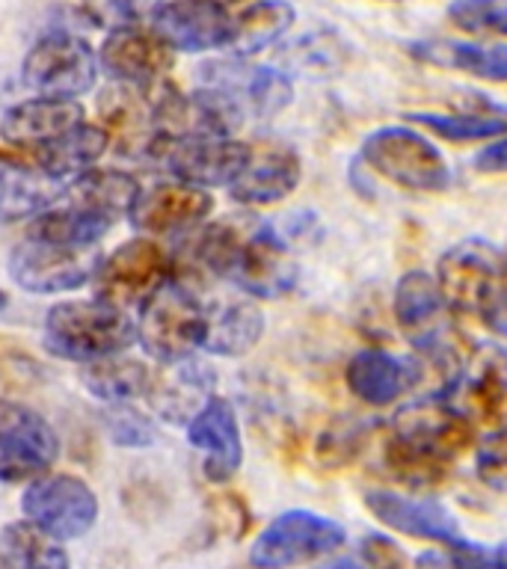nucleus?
<instances>
[{"label":"nucleus","mask_w":507,"mask_h":569,"mask_svg":"<svg viewBox=\"0 0 507 569\" xmlns=\"http://www.w3.org/2000/svg\"><path fill=\"white\" fill-rule=\"evenodd\" d=\"M137 341V323L128 311L101 300L57 302L44 315V350L66 362H96L125 353Z\"/></svg>","instance_id":"obj_1"},{"label":"nucleus","mask_w":507,"mask_h":569,"mask_svg":"<svg viewBox=\"0 0 507 569\" xmlns=\"http://www.w3.org/2000/svg\"><path fill=\"white\" fill-rule=\"evenodd\" d=\"M436 284L451 315L484 320L507 297V256L487 240H460L439 258Z\"/></svg>","instance_id":"obj_2"},{"label":"nucleus","mask_w":507,"mask_h":569,"mask_svg":"<svg viewBox=\"0 0 507 569\" xmlns=\"http://www.w3.org/2000/svg\"><path fill=\"white\" fill-rule=\"evenodd\" d=\"M205 302L190 284L169 276L140 309L137 341L158 362H185L202 347Z\"/></svg>","instance_id":"obj_3"},{"label":"nucleus","mask_w":507,"mask_h":569,"mask_svg":"<svg viewBox=\"0 0 507 569\" xmlns=\"http://www.w3.org/2000/svg\"><path fill=\"white\" fill-rule=\"evenodd\" d=\"M359 163L391 184L418 193H439L451 184V167L443 151L407 124H389L368 133L359 149Z\"/></svg>","instance_id":"obj_4"},{"label":"nucleus","mask_w":507,"mask_h":569,"mask_svg":"<svg viewBox=\"0 0 507 569\" xmlns=\"http://www.w3.org/2000/svg\"><path fill=\"white\" fill-rule=\"evenodd\" d=\"M98 261V247L27 229L9 252V276L30 293L74 291L92 279Z\"/></svg>","instance_id":"obj_5"},{"label":"nucleus","mask_w":507,"mask_h":569,"mask_svg":"<svg viewBox=\"0 0 507 569\" xmlns=\"http://www.w3.org/2000/svg\"><path fill=\"white\" fill-rule=\"evenodd\" d=\"M172 276V258L155 238H133L101 258L92 273L96 300L116 309H142Z\"/></svg>","instance_id":"obj_6"},{"label":"nucleus","mask_w":507,"mask_h":569,"mask_svg":"<svg viewBox=\"0 0 507 569\" xmlns=\"http://www.w3.org/2000/svg\"><path fill=\"white\" fill-rule=\"evenodd\" d=\"M98 69V53L87 39L69 30H51L27 51L21 80L39 96L78 98L96 87Z\"/></svg>","instance_id":"obj_7"},{"label":"nucleus","mask_w":507,"mask_h":569,"mask_svg":"<svg viewBox=\"0 0 507 569\" xmlns=\"http://www.w3.org/2000/svg\"><path fill=\"white\" fill-rule=\"evenodd\" d=\"M443 398L475 427L507 430V350L478 345L460 359Z\"/></svg>","instance_id":"obj_8"},{"label":"nucleus","mask_w":507,"mask_h":569,"mask_svg":"<svg viewBox=\"0 0 507 569\" xmlns=\"http://www.w3.org/2000/svg\"><path fill=\"white\" fill-rule=\"evenodd\" d=\"M345 528L311 510H288L276 516L249 549L256 569H294L311 560L327 558L345 546Z\"/></svg>","instance_id":"obj_9"},{"label":"nucleus","mask_w":507,"mask_h":569,"mask_svg":"<svg viewBox=\"0 0 507 569\" xmlns=\"http://www.w3.org/2000/svg\"><path fill=\"white\" fill-rule=\"evenodd\" d=\"M249 158V142H240L235 137H181L169 140L160 137L151 146V163L169 169L176 181L193 187H229Z\"/></svg>","instance_id":"obj_10"},{"label":"nucleus","mask_w":507,"mask_h":569,"mask_svg":"<svg viewBox=\"0 0 507 569\" xmlns=\"http://www.w3.org/2000/svg\"><path fill=\"white\" fill-rule=\"evenodd\" d=\"M60 457V436L39 409L0 400V480L18 483L48 475Z\"/></svg>","instance_id":"obj_11"},{"label":"nucleus","mask_w":507,"mask_h":569,"mask_svg":"<svg viewBox=\"0 0 507 569\" xmlns=\"http://www.w3.org/2000/svg\"><path fill=\"white\" fill-rule=\"evenodd\" d=\"M21 510L27 522L51 533L53 540H78L96 525L98 496L74 475H42L24 489Z\"/></svg>","instance_id":"obj_12"},{"label":"nucleus","mask_w":507,"mask_h":569,"mask_svg":"<svg viewBox=\"0 0 507 569\" xmlns=\"http://www.w3.org/2000/svg\"><path fill=\"white\" fill-rule=\"evenodd\" d=\"M199 87L226 98L240 116L270 119L291 104V80L270 66H249L243 57L211 60L199 69Z\"/></svg>","instance_id":"obj_13"},{"label":"nucleus","mask_w":507,"mask_h":569,"mask_svg":"<svg viewBox=\"0 0 507 569\" xmlns=\"http://www.w3.org/2000/svg\"><path fill=\"white\" fill-rule=\"evenodd\" d=\"M297 276L300 270L282 234L270 222L252 220L226 282L258 300H279L294 291Z\"/></svg>","instance_id":"obj_14"},{"label":"nucleus","mask_w":507,"mask_h":569,"mask_svg":"<svg viewBox=\"0 0 507 569\" xmlns=\"http://www.w3.org/2000/svg\"><path fill=\"white\" fill-rule=\"evenodd\" d=\"M391 311L398 320V329L412 345L427 356H451L454 323L451 311L445 306L439 284L425 270H409L395 284Z\"/></svg>","instance_id":"obj_15"},{"label":"nucleus","mask_w":507,"mask_h":569,"mask_svg":"<svg viewBox=\"0 0 507 569\" xmlns=\"http://www.w3.org/2000/svg\"><path fill=\"white\" fill-rule=\"evenodd\" d=\"M213 211V196L185 181H160L137 193L131 204L133 229L149 238H187Z\"/></svg>","instance_id":"obj_16"},{"label":"nucleus","mask_w":507,"mask_h":569,"mask_svg":"<svg viewBox=\"0 0 507 569\" xmlns=\"http://www.w3.org/2000/svg\"><path fill=\"white\" fill-rule=\"evenodd\" d=\"M98 66L113 78V83H128L142 92L160 87L172 69V48L155 30L125 27L110 30L98 48Z\"/></svg>","instance_id":"obj_17"},{"label":"nucleus","mask_w":507,"mask_h":569,"mask_svg":"<svg viewBox=\"0 0 507 569\" xmlns=\"http://www.w3.org/2000/svg\"><path fill=\"white\" fill-rule=\"evenodd\" d=\"M391 433L451 462L457 453L469 451L475 445V425L445 398H421L398 409Z\"/></svg>","instance_id":"obj_18"},{"label":"nucleus","mask_w":507,"mask_h":569,"mask_svg":"<svg viewBox=\"0 0 507 569\" xmlns=\"http://www.w3.org/2000/svg\"><path fill=\"white\" fill-rule=\"evenodd\" d=\"M302 178L300 154L279 140L249 142V158L238 178L229 184V196L240 204L265 208L288 199Z\"/></svg>","instance_id":"obj_19"},{"label":"nucleus","mask_w":507,"mask_h":569,"mask_svg":"<svg viewBox=\"0 0 507 569\" xmlns=\"http://www.w3.org/2000/svg\"><path fill=\"white\" fill-rule=\"evenodd\" d=\"M151 30L172 48L185 53H205L229 48L235 33V16L229 9L205 0H169L151 18Z\"/></svg>","instance_id":"obj_20"},{"label":"nucleus","mask_w":507,"mask_h":569,"mask_svg":"<svg viewBox=\"0 0 507 569\" xmlns=\"http://www.w3.org/2000/svg\"><path fill=\"white\" fill-rule=\"evenodd\" d=\"M187 442L202 451L205 478L213 483L238 475L243 462V439H240L238 412L226 398L213 395L190 421H187Z\"/></svg>","instance_id":"obj_21"},{"label":"nucleus","mask_w":507,"mask_h":569,"mask_svg":"<svg viewBox=\"0 0 507 569\" xmlns=\"http://www.w3.org/2000/svg\"><path fill=\"white\" fill-rule=\"evenodd\" d=\"M80 122H87V113L74 98H27L0 116V140L30 154L60 140L62 133H69Z\"/></svg>","instance_id":"obj_22"},{"label":"nucleus","mask_w":507,"mask_h":569,"mask_svg":"<svg viewBox=\"0 0 507 569\" xmlns=\"http://www.w3.org/2000/svg\"><path fill=\"white\" fill-rule=\"evenodd\" d=\"M98 116L101 128L107 131L110 142L125 158H149L151 146L158 140V124L151 110L149 96L128 83H113L98 98Z\"/></svg>","instance_id":"obj_23"},{"label":"nucleus","mask_w":507,"mask_h":569,"mask_svg":"<svg viewBox=\"0 0 507 569\" xmlns=\"http://www.w3.org/2000/svg\"><path fill=\"white\" fill-rule=\"evenodd\" d=\"M365 507L382 525H389V528L407 533V537H416V540L443 542V546L463 540L460 525L448 513V507H443L439 501L404 498L389 492V489H368L365 492Z\"/></svg>","instance_id":"obj_24"},{"label":"nucleus","mask_w":507,"mask_h":569,"mask_svg":"<svg viewBox=\"0 0 507 569\" xmlns=\"http://www.w3.org/2000/svg\"><path fill=\"white\" fill-rule=\"evenodd\" d=\"M213 389H217V373L190 356L185 362L167 365L163 377L151 380L146 398L151 400V409L160 418H167L169 425H187L213 398Z\"/></svg>","instance_id":"obj_25"},{"label":"nucleus","mask_w":507,"mask_h":569,"mask_svg":"<svg viewBox=\"0 0 507 569\" xmlns=\"http://www.w3.org/2000/svg\"><path fill=\"white\" fill-rule=\"evenodd\" d=\"M265 336V315L252 300L226 297L205 302L202 350L226 359L247 356Z\"/></svg>","instance_id":"obj_26"},{"label":"nucleus","mask_w":507,"mask_h":569,"mask_svg":"<svg viewBox=\"0 0 507 569\" xmlns=\"http://www.w3.org/2000/svg\"><path fill=\"white\" fill-rule=\"evenodd\" d=\"M347 389L371 407H389L418 382V365L386 350H362L347 362Z\"/></svg>","instance_id":"obj_27"},{"label":"nucleus","mask_w":507,"mask_h":569,"mask_svg":"<svg viewBox=\"0 0 507 569\" xmlns=\"http://www.w3.org/2000/svg\"><path fill=\"white\" fill-rule=\"evenodd\" d=\"M66 193V181H57L33 163L0 167V226L30 220L51 211Z\"/></svg>","instance_id":"obj_28"},{"label":"nucleus","mask_w":507,"mask_h":569,"mask_svg":"<svg viewBox=\"0 0 507 569\" xmlns=\"http://www.w3.org/2000/svg\"><path fill=\"white\" fill-rule=\"evenodd\" d=\"M137 193H140V184L128 172H119V169H89L83 176L71 178V184H66V193H62L60 202L74 208V211H83L89 217H98V220L116 226L119 217L131 211Z\"/></svg>","instance_id":"obj_29"},{"label":"nucleus","mask_w":507,"mask_h":569,"mask_svg":"<svg viewBox=\"0 0 507 569\" xmlns=\"http://www.w3.org/2000/svg\"><path fill=\"white\" fill-rule=\"evenodd\" d=\"M110 149V137L101 124L80 122L69 133H62L60 140L48 142L42 149L30 151V163L48 172L57 181H69L96 167Z\"/></svg>","instance_id":"obj_30"},{"label":"nucleus","mask_w":507,"mask_h":569,"mask_svg":"<svg viewBox=\"0 0 507 569\" xmlns=\"http://www.w3.org/2000/svg\"><path fill=\"white\" fill-rule=\"evenodd\" d=\"M412 57L439 69H454L489 83H507V44L416 42Z\"/></svg>","instance_id":"obj_31"},{"label":"nucleus","mask_w":507,"mask_h":569,"mask_svg":"<svg viewBox=\"0 0 507 569\" xmlns=\"http://www.w3.org/2000/svg\"><path fill=\"white\" fill-rule=\"evenodd\" d=\"M80 382L92 398L105 403H131V400L149 395L151 371L140 359L131 356H105L96 362H87L80 368Z\"/></svg>","instance_id":"obj_32"},{"label":"nucleus","mask_w":507,"mask_h":569,"mask_svg":"<svg viewBox=\"0 0 507 569\" xmlns=\"http://www.w3.org/2000/svg\"><path fill=\"white\" fill-rule=\"evenodd\" d=\"M294 7L288 0H256L247 9H240L235 16V33H231L229 51L235 57H252V53L265 51L274 42H279L288 30H291Z\"/></svg>","instance_id":"obj_33"},{"label":"nucleus","mask_w":507,"mask_h":569,"mask_svg":"<svg viewBox=\"0 0 507 569\" xmlns=\"http://www.w3.org/2000/svg\"><path fill=\"white\" fill-rule=\"evenodd\" d=\"M0 569H71L69 555L33 522H9L0 531Z\"/></svg>","instance_id":"obj_34"},{"label":"nucleus","mask_w":507,"mask_h":569,"mask_svg":"<svg viewBox=\"0 0 507 569\" xmlns=\"http://www.w3.org/2000/svg\"><path fill=\"white\" fill-rule=\"evenodd\" d=\"M382 462L391 478L409 489H436L443 487L451 475V460H443L430 451H421L416 445L404 442L391 433L382 448Z\"/></svg>","instance_id":"obj_35"},{"label":"nucleus","mask_w":507,"mask_h":569,"mask_svg":"<svg viewBox=\"0 0 507 569\" xmlns=\"http://www.w3.org/2000/svg\"><path fill=\"white\" fill-rule=\"evenodd\" d=\"M368 439H371V425L365 418L341 416L324 427V433L318 436V445H315V453H318V462L324 469H341L362 453Z\"/></svg>","instance_id":"obj_36"},{"label":"nucleus","mask_w":507,"mask_h":569,"mask_svg":"<svg viewBox=\"0 0 507 569\" xmlns=\"http://www.w3.org/2000/svg\"><path fill=\"white\" fill-rule=\"evenodd\" d=\"M409 122L421 124L425 131L443 137L451 142H475L493 140L507 131L505 116H480V113H412L407 116Z\"/></svg>","instance_id":"obj_37"},{"label":"nucleus","mask_w":507,"mask_h":569,"mask_svg":"<svg viewBox=\"0 0 507 569\" xmlns=\"http://www.w3.org/2000/svg\"><path fill=\"white\" fill-rule=\"evenodd\" d=\"M163 0H80L83 16L105 30H125L151 21Z\"/></svg>","instance_id":"obj_38"},{"label":"nucleus","mask_w":507,"mask_h":569,"mask_svg":"<svg viewBox=\"0 0 507 569\" xmlns=\"http://www.w3.org/2000/svg\"><path fill=\"white\" fill-rule=\"evenodd\" d=\"M448 18L466 33L507 36V0H451Z\"/></svg>","instance_id":"obj_39"},{"label":"nucleus","mask_w":507,"mask_h":569,"mask_svg":"<svg viewBox=\"0 0 507 569\" xmlns=\"http://www.w3.org/2000/svg\"><path fill=\"white\" fill-rule=\"evenodd\" d=\"M412 569H493V551L466 537L448 546V551H425L418 555Z\"/></svg>","instance_id":"obj_40"},{"label":"nucleus","mask_w":507,"mask_h":569,"mask_svg":"<svg viewBox=\"0 0 507 569\" xmlns=\"http://www.w3.org/2000/svg\"><path fill=\"white\" fill-rule=\"evenodd\" d=\"M105 425L110 439L122 448H146L155 442V427L149 418H142L128 403H113V409L105 416Z\"/></svg>","instance_id":"obj_41"},{"label":"nucleus","mask_w":507,"mask_h":569,"mask_svg":"<svg viewBox=\"0 0 507 569\" xmlns=\"http://www.w3.org/2000/svg\"><path fill=\"white\" fill-rule=\"evenodd\" d=\"M475 471L487 487L507 492V430H489L475 451Z\"/></svg>","instance_id":"obj_42"},{"label":"nucleus","mask_w":507,"mask_h":569,"mask_svg":"<svg viewBox=\"0 0 507 569\" xmlns=\"http://www.w3.org/2000/svg\"><path fill=\"white\" fill-rule=\"evenodd\" d=\"M359 551H362V563L368 569H412L407 551L386 533H365Z\"/></svg>","instance_id":"obj_43"},{"label":"nucleus","mask_w":507,"mask_h":569,"mask_svg":"<svg viewBox=\"0 0 507 569\" xmlns=\"http://www.w3.org/2000/svg\"><path fill=\"white\" fill-rule=\"evenodd\" d=\"M475 169L478 172H507V137L489 142L487 149L475 154Z\"/></svg>","instance_id":"obj_44"},{"label":"nucleus","mask_w":507,"mask_h":569,"mask_svg":"<svg viewBox=\"0 0 507 569\" xmlns=\"http://www.w3.org/2000/svg\"><path fill=\"white\" fill-rule=\"evenodd\" d=\"M484 323H487L493 332H498L501 338H507V297L501 302H498L496 309L489 311L487 318H484Z\"/></svg>","instance_id":"obj_45"},{"label":"nucleus","mask_w":507,"mask_h":569,"mask_svg":"<svg viewBox=\"0 0 507 569\" xmlns=\"http://www.w3.org/2000/svg\"><path fill=\"white\" fill-rule=\"evenodd\" d=\"M318 569H368L362 563V560H356V558H332L327 560V563H320Z\"/></svg>","instance_id":"obj_46"},{"label":"nucleus","mask_w":507,"mask_h":569,"mask_svg":"<svg viewBox=\"0 0 507 569\" xmlns=\"http://www.w3.org/2000/svg\"><path fill=\"white\" fill-rule=\"evenodd\" d=\"M493 569H507V542L493 549Z\"/></svg>","instance_id":"obj_47"},{"label":"nucleus","mask_w":507,"mask_h":569,"mask_svg":"<svg viewBox=\"0 0 507 569\" xmlns=\"http://www.w3.org/2000/svg\"><path fill=\"white\" fill-rule=\"evenodd\" d=\"M205 3H213V7H220V9H231V7H240V3H247V0H205Z\"/></svg>","instance_id":"obj_48"},{"label":"nucleus","mask_w":507,"mask_h":569,"mask_svg":"<svg viewBox=\"0 0 507 569\" xmlns=\"http://www.w3.org/2000/svg\"><path fill=\"white\" fill-rule=\"evenodd\" d=\"M7 302H9V297H7V291H0V311L7 309Z\"/></svg>","instance_id":"obj_49"}]
</instances>
